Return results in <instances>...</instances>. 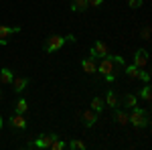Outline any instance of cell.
<instances>
[{"label":"cell","instance_id":"obj_14","mask_svg":"<svg viewBox=\"0 0 152 150\" xmlns=\"http://www.w3.org/2000/svg\"><path fill=\"white\" fill-rule=\"evenodd\" d=\"M105 104H107V108H118V105H120V102H118V95L112 91V89L105 93Z\"/></svg>","mask_w":152,"mask_h":150},{"label":"cell","instance_id":"obj_12","mask_svg":"<svg viewBox=\"0 0 152 150\" xmlns=\"http://www.w3.org/2000/svg\"><path fill=\"white\" fill-rule=\"evenodd\" d=\"M81 67H83V71L89 73V75H95V73H97V65L94 63V59H85L81 63Z\"/></svg>","mask_w":152,"mask_h":150},{"label":"cell","instance_id":"obj_3","mask_svg":"<svg viewBox=\"0 0 152 150\" xmlns=\"http://www.w3.org/2000/svg\"><path fill=\"white\" fill-rule=\"evenodd\" d=\"M20 33V26H6V24H0V45H6L10 35Z\"/></svg>","mask_w":152,"mask_h":150},{"label":"cell","instance_id":"obj_6","mask_svg":"<svg viewBox=\"0 0 152 150\" xmlns=\"http://www.w3.org/2000/svg\"><path fill=\"white\" fill-rule=\"evenodd\" d=\"M55 138H57V134H47V136H41L37 142L28 144V146H31V148H49V146H51V142H53Z\"/></svg>","mask_w":152,"mask_h":150},{"label":"cell","instance_id":"obj_8","mask_svg":"<svg viewBox=\"0 0 152 150\" xmlns=\"http://www.w3.org/2000/svg\"><path fill=\"white\" fill-rule=\"evenodd\" d=\"M10 126L16 128V130H24V128H26V118H24L23 114H14L10 118Z\"/></svg>","mask_w":152,"mask_h":150},{"label":"cell","instance_id":"obj_15","mask_svg":"<svg viewBox=\"0 0 152 150\" xmlns=\"http://www.w3.org/2000/svg\"><path fill=\"white\" fill-rule=\"evenodd\" d=\"M124 73L128 75L130 79H138V75H140V69H138L136 65H126V67H124Z\"/></svg>","mask_w":152,"mask_h":150},{"label":"cell","instance_id":"obj_20","mask_svg":"<svg viewBox=\"0 0 152 150\" xmlns=\"http://www.w3.org/2000/svg\"><path fill=\"white\" fill-rule=\"evenodd\" d=\"M26 108H28L26 100H18V102H16V114H24V112H26Z\"/></svg>","mask_w":152,"mask_h":150},{"label":"cell","instance_id":"obj_24","mask_svg":"<svg viewBox=\"0 0 152 150\" xmlns=\"http://www.w3.org/2000/svg\"><path fill=\"white\" fill-rule=\"evenodd\" d=\"M102 2H104V0H87V4H89V6H99Z\"/></svg>","mask_w":152,"mask_h":150},{"label":"cell","instance_id":"obj_11","mask_svg":"<svg viewBox=\"0 0 152 150\" xmlns=\"http://www.w3.org/2000/svg\"><path fill=\"white\" fill-rule=\"evenodd\" d=\"M89 8V4H87V0H71V10L73 12H83Z\"/></svg>","mask_w":152,"mask_h":150},{"label":"cell","instance_id":"obj_21","mask_svg":"<svg viewBox=\"0 0 152 150\" xmlns=\"http://www.w3.org/2000/svg\"><path fill=\"white\" fill-rule=\"evenodd\" d=\"M67 146H69V148H73V150H75V148H77V150H83V148H85V142H81V140H71Z\"/></svg>","mask_w":152,"mask_h":150},{"label":"cell","instance_id":"obj_1","mask_svg":"<svg viewBox=\"0 0 152 150\" xmlns=\"http://www.w3.org/2000/svg\"><path fill=\"white\" fill-rule=\"evenodd\" d=\"M134 112L128 116L130 118V124L132 126H136V128H144V126H148V114L146 112H142L140 108H132Z\"/></svg>","mask_w":152,"mask_h":150},{"label":"cell","instance_id":"obj_22","mask_svg":"<svg viewBox=\"0 0 152 150\" xmlns=\"http://www.w3.org/2000/svg\"><path fill=\"white\" fill-rule=\"evenodd\" d=\"M138 79H142L144 83H148V81H150V73H148V71H144V69H140V75H138Z\"/></svg>","mask_w":152,"mask_h":150},{"label":"cell","instance_id":"obj_18","mask_svg":"<svg viewBox=\"0 0 152 150\" xmlns=\"http://www.w3.org/2000/svg\"><path fill=\"white\" fill-rule=\"evenodd\" d=\"M65 146H67V144H65V142H61V140H59V136H57V138L51 142V146H49V148H51V150H63Z\"/></svg>","mask_w":152,"mask_h":150},{"label":"cell","instance_id":"obj_4","mask_svg":"<svg viewBox=\"0 0 152 150\" xmlns=\"http://www.w3.org/2000/svg\"><path fill=\"white\" fill-rule=\"evenodd\" d=\"M107 55H110V53H107V45H105L104 41H95L89 59H104V57H107Z\"/></svg>","mask_w":152,"mask_h":150},{"label":"cell","instance_id":"obj_7","mask_svg":"<svg viewBox=\"0 0 152 150\" xmlns=\"http://www.w3.org/2000/svg\"><path fill=\"white\" fill-rule=\"evenodd\" d=\"M81 118H83V124L87 128H91V126H95V122H97V112H94V110H85L81 114Z\"/></svg>","mask_w":152,"mask_h":150},{"label":"cell","instance_id":"obj_27","mask_svg":"<svg viewBox=\"0 0 152 150\" xmlns=\"http://www.w3.org/2000/svg\"><path fill=\"white\" fill-rule=\"evenodd\" d=\"M0 95H2V91H0Z\"/></svg>","mask_w":152,"mask_h":150},{"label":"cell","instance_id":"obj_10","mask_svg":"<svg viewBox=\"0 0 152 150\" xmlns=\"http://www.w3.org/2000/svg\"><path fill=\"white\" fill-rule=\"evenodd\" d=\"M12 77H14V73H12L8 67H2V69H0V83H2V85H8L12 81Z\"/></svg>","mask_w":152,"mask_h":150},{"label":"cell","instance_id":"obj_19","mask_svg":"<svg viewBox=\"0 0 152 150\" xmlns=\"http://www.w3.org/2000/svg\"><path fill=\"white\" fill-rule=\"evenodd\" d=\"M142 100H144L146 104H150V100H152V89H150V85H146V87L142 89Z\"/></svg>","mask_w":152,"mask_h":150},{"label":"cell","instance_id":"obj_23","mask_svg":"<svg viewBox=\"0 0 152 150\" xmlns=\"http://www.w3.org/2000/svg\"><path fill=\"white\" fill-rule=\"evenodd\" d=\"M128 4H130V8H140V6H142V0H130Z\"/></svg>","mask_w":152,"mask_h":150},{"label":"cell","instance_id":"obj_5","mask_svg":"<svg viewBox=\"0 0 152 150\" xmlns=\"http://www.w3.org/2000/svg\"><path fill=\"white\" fill-rule=\"evenodd\" d=\"M134 65H136L138 69H144V67L148 65V51H146V49H138V51H136V55H134Z\"/></svg>","mask_w":152,"mask_h":150},{"label":"cell","instance_id":"obj_17","mask_svg":"<svg viewBox=\"0 0 152 150\" xmlns=\"http://www.w3.org/2000/svg\"><path fill=\"white\" fill-rule=\"evenodd\" d=\"M104 100H102V97H94V100H91V110H94V112H97V114H99V112H102V110H104Z\"/></svg>","mask_w":152,"mask_h":150},{"label":"cell","instance_id":"obj_2","mask_svg":"<svg viewBox=\"0 0 152 150\" xmlns=\"http://www.w3.org/2000/svg\"><path fill=\"white\" fill-rule=\"evenodd\" d=\"M63 45H65V37L53 35V37H49V39H47V45H45V49H47V53H55V51H59Z\"/></svg>","mask_w":152,"mask_h":150},{"label":"cell","instance_id":"obj_13","mask_svg":"<svg viewBox=\"0 0 152 150\" xmlns=\"http://www.w3.org/2000/svg\"><path fill=\"white\" fill-rule=\"evenodd\" d=\"M122 104H124V108H136L138 100H136V95H134V93H126V95L122 97Z\"/></svg>","mask_w":152,"mask_h":150},{"label":"cell","instance_id":"obj_9","mask_svg":"<svg viewBox=\"0 0 152 150\" xmlns=\"http://www.w3.org/2000/svg\"><path fill=\"white\" fill-rule=\"evenodd\" d=\"M12 87H14V91H24L26 89V85H28V77H12Z\"/></svg>","mask_w":152,"mask_h":150},{"label":"cell","instance_id":"obj_16","mask_svg":"<svg viewBox=\"0 0 152 150\" xmlns=\"http://www.w3.org/2000/svg\"><path fill=\"white\" fill-rule=\"evenodd\" d=\"M116 122L120 124V126H126V124H130V118L126 112H116Z\"/></svg>","mask_w":152,"mask_h":150},{"label":"cell","instance_id":"obj_26","mask_svg":"<svg viewBox=\"0 0 152 150\" xmlns=\"http://www.w3.org/2000/svg\"><path fill=\"white\" fill-rule=\"evenodd\" d=\"M0 130H2V116H0Z\"/></svg>","mask_w":152,"mask_h":150},{"label":"cell","instance_id":"obj_25","mask_svg":"<svg viewBox=\"0 0 152 150\" xmlns=\"http://www.w3.org/2000/svg\"><path fill=\"white\" fill-rule=\"evenodd\" d=\"M65 41H69V43H75L77 39H75V35H69V37H65Z\"/></svg>","mask_w":152,"mask_h":150}]
</instances>
